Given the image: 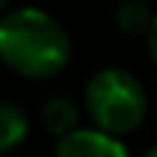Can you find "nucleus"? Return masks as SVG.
Wrapping results in <instances>:
<instances>
[{"mask_svg": "<svg viewBox=\"0 0 157 157\" xmlns=\"http://www.w3.org/2000/svg\"><path fill=\"white\" fill-rule=\"evenodd\" d=\"M0 58L30 80H47L63 72L72 58V39L63 25L39 8H17L0 17Z\"/></svg>", "mask_w": 157, "mask_h": 157, "instance_id": "obj_1", "label": "nucleus"}, {"mask_svg": "<svg viewBox=\"0 0 157 157\" xmlns=\"http://www.w3.org/2000/svg\"><path fill=\"white\" fill-rule=\"evenodd\" d=\"M86 110L97 130L119 138L144 124L149 99L141 80L127 69H102L86 86Z\"/></svg>", "mask_w": 157, "mask_h": 157, "instance_id": "obj_2", "label": "nucleus"}, {"mask_svg": "<svg viewBox=\"0 0 157 157\" xmlns=\"http://www.w3.org/2000/svg\"><path fill=\"white\" fill-rule=\"evenodd\" d=\"M55 157H130L127 146L102 130H83L77 127L75 132L58 138L55 144Z\"/></svg>", "mask_w": 157, "mask_h": 157, "instance_id": "obj_3", "label": "nucleus"}, {"mask_svg": "<svg viewBox=\"0 0 157 157\" xmlns=\"http://www.w3.org/2000/svg\"><path fill=\"white\" fill-rule=\"evenodd\" d=\"M77 121H80V110L66 97H52V99H47L41 105V124L55 138H63V135L75 132L77 130Z\"/></svg>", "mask_w": 157, "mask_h": 157, "instance_id": "obj_4", "label": "nucleus"}, {"mask_svg": "<svg viewBox=\"0 0 157 157\" xmlns=\"http://www.w3.org/2000/svg\"><path fill=\"white\" fill-rule=\"evenodd\" d=\"M28 113L14 102H0V155L17 149L28 135Z\"/></svg>", "mask_w": 157, "mask_h": 157, "instance_id": "obj_5", "label": "nucleus"}, {"mask_svg": "<svg viewBox=\"0 0 157 157\" xmlns=\"http://www.w3.org/2000/svg\"><path fill=\"white\" fill-rule=\"evenodd\" d=\"M152 8L144 0H124L116 8V25L124 36H146L152 28Z\"/></svg>", "mask_w": 157, "mask_h": 157, "instance_id": "obj_6", "label": "nucleus"}, {"mask_svg": "<svg viewBox=\"0 0 157 157\" xmlns=\"http://www.w3.org/2000/svg\"><path fill=\"white\" fill-rule=\"evenodd\" d=\"M146 44H149V55H152V61L157 63V14H155V19H152L149 33H146Z\"/></svg>", "mask_w": 157, "mask_h": 157, "instance_id": "obj_7", "label": "nucleus"}, {"mask_svg": "<svg viewBox=\"0 0 157 157\" xmlns=\"http://www.w3.org/2000/svg\"><path fill=\"white\" fill-rule=\"evenodd\" d=\"M8 3H11V0H0V14H6V8H8Z\"/></svg>", "mask_w": 157, "mask_h": 157, "instance_id": "obj_8", "label": "nucleus"}, {"mask_svg": "<svg viewBox=\"0 0 157 157\" xmlns=\"http://www.w3.org/2000/svg\"><path fill=\"white\" fill-rule=\"evenodd\" d=\"M146 157H157V146H155V149H152V152H149Z\"/></svg>", "mask_w": 157, "mask_h": 157, "instance_id": "obj_9", "label": "nucleus"}]
</instances>
